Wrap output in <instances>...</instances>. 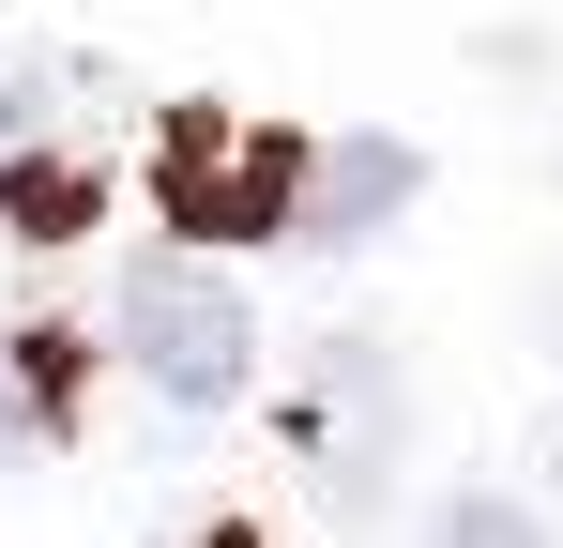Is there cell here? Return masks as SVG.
Listing matches in <instances>:
<instances>
[{"label":"cell","instance_id":"6","mask_svg":"<svg viewBox=\"0 0 563 548\" xmlns=\"http://www.w3.org/2000/svg\"><path fill=\"white\" fill-rule=\"evenodd\" d=\"M427 548H549V518H533V503H503V487H457V503L427 518Z\"/></svg>","mask_w":563,"mask_h":548},{"label":"cell","instance_id":"8","mask_svg":"<svg viewBox=\"0 0 563 548\" xmlns=\"http://www.w3.org/2000/svg\"><path fill=\"white\" fill-rule=\"evenodd\" d=\"M198 548H260V534H244V518H213V534H198Z\"/></svg>","mask_w":563,"mask_h":548},{"label":"cell","instance_id":"3","mask_svg":"<svg viewBox=\"0 0 563 548\" xmlns=\"http://www.w3.org/2000/svg\"><path fill=\"white\" fill-rule=\"evenodd\" d=\"M411 138H335V153H305V198H289V244H380L396 213H411Z\"/></svg>","mask_w":563,"mask_h":548},{"label":"cell","instance_id":"5","mask_svg":"<svg viewBox=\"0 0 563 548\" xmlns=\"http://www.w3.org/2000/svg\"><path fill=\"white\" fill-rule=\"evenodd\" d=\"M92 198H107V183L77 168V153H15V168H0V213H15V244H77V229H92Z\"/></svg>","mask_w":563,"mask_h":548},{"label":"cell","instance_id":"7","mask_svg":"<svg viewBox=\"0 0 563 548\" xmlns=\"http://www.w3.org/2000/svg\"><path fill=\"white\" fill-rule=\"evenodd\" d=\"M15 122H31V77H0V153H15Z\"/></svg>","mask_w":563,"mask_h":548},{"label":"cell","instance_id":"2","mask_svg":"<svg viewBox=\"0 0 563 548\" xmlns=\"http://www.w3.org/2000/svg\"><path fill=\"white\" fill-rule=\"evenodd\" d=\"M289 198H305V138L168 122V213H184V229H289Z\"/></svg>","mask_w":563,"mask_h":548},{"label":"cell","instance_id":"1","mask_svg":"<svg viewBox=\"0 0 563 548\" xmlns=\"http://www.w3.org/2000/svg\"><path fill=\"white\" fill-rule=\"evenodd\" d=\"M107 320H122V351H137V381H153L168 412H213V396H244V351H260V320H244V289L198 260V244H153V260H122Z\"/></svg>","mask_w":563,"mask_h":548},{"label":"cell","instance_id":"4","mask_svg":"<svg viewBox=\"0 0 563 548\" xmlns=\"http://www.w3.org/2000/svg\"><path fill=\"white\" fill-rule=\"evenodd\" d=\"M77 336H46V320H31V336H0V457L15 442H62V412H77Z\"/></svg>","mask_w":563,"mask_h":548}]
</instances>
